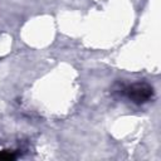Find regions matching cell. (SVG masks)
<instances>
[{
  "label": "cell",
  "instance_id": "cell-1",
  "mask_svg": "<svg viewBox=\"0 0 161 161\" xmlns=\"http://www.w3.org/2000/svg\"><path fill=\"white\" fill-rule=\"evenodd\" d=\"M121 94L126 96L128 99H131L135 103H145L152 99L153 97V88L145 83V82H137L128 86H125L118 89Z\"/></svg>",
  "mask_w": 161,
  "mask_h": 161
}]
</instances>
